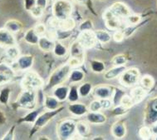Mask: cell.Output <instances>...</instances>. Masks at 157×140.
<instances>
[{
	"label": "cell",
	"instance_id": "cell-9",
	"mask_svg": "<svg viewBox=\"0 0 157 140\" xmlns=\"http://www.w3.org/2000/svg\"><path fill=\"white\" fill-rule=\"evenodd\" d=\"M77 41L82 44L85 49H89L95 48L98 44L94 30H87V31L79 32L77 35Z\"/></svg>",
	"mask_w": 157,
	"mask_h": 140
},
{
	"label": "cell",
	"instance_id": "cell-46",
	"mask_svg": "<svg viewBox=\"0 0 157 140\" xmlns=\"http://www.w3.org/2000/svg\"><path fill=\"white\" fill-rule=\"evenodd\" d=\"M35 32L37 33V34L39 36V37H43V36H45L48 34V27L44 24V23H37L36 25L33 27Z\"/></svg>",
	"mask_w": 157,
	"mask_h": 140
},
{
	"label": "cell",
	"instance_id": "cell-54",
	"mask_svg": "<svg viewBox=\"0 0 157 140\" xmlns=\"http://www.w3.org/2000/svg\"><path fill=\"white\" fill-rule=\"evenodd\" d=\"M101 103V108L102 109H112V106H113V103H112V100L111 98H102L100 99Z\"/></svg>",
	"mask_w": 157,
	"mask_h": 140
},
{
	"label": "cell",
	"instance_id": "cell-23",
	"mask_svg": "<svg viewBox=\"0 0 157 140\" xmlns=\"http://www.w3.org/2000/svg\"><path fill=\"white\" fill-rule=\"evenodd\" d=\"M126 69V65L123 66H114L112 69H108L104 73V78L106 80H112L119 78L123 72Z\"/></svg>",
	"mask_w": 157,
	"mask_h": 140
},
{
	"label": "cell",
	"instance_id": "cell-53",
	"mask_svg": "<svg viewBox=\"0 0 157 140\" xmlns=\"http://www.w3.org/2000/svg\"><path fill=\"white\" fill-rule=\"evenodd\" d=\"M112 38H113L115 42H117V43H121L126 38H125V35L123 34L122 30H121V29H119V30H117V31L115 32L114 34L112 35Z\"/></svg>",
	"mask_w": 157,
	"mask_h": 140
},
{
	"label": "cell",
	"instance_id": "cell-63",
	"mask_svg": "<svg viewBox=\"0 0 157 140\" xmlns=\"http://www.w3.org/2000/svg\"><path fill=\"white\" fill-rule=\"evenodd\" d=\"M99 1H105V0H99Z\"/></svg>",
	"mask_w": 157,
	"mask_h": 140
},
{
	"label": "cell",
	"instance_id": "cell-16",
	"mask_svg": "<svg viewBox=\"0 0 157 140\" xmlns=\"http://www.w3.org/2000/svg\"><path fill=\"white\" fill-rule=\"evenodd\" d=\"M69 113L75 117H82L86 116V114L89 112L88 107L84 103H71L67 107Z\"/></svg>",
	"mask_w": 157,
	"mask_h": 140
},
{
	"label": "cell",
	"instance_id": "cell-8",
	"mask_svg": "<svg viewBox=\"0 0 157 140\" xmlns=\"http://www.w3.org/2000/svg\"><path fill=\"white\" fill-rule=\"evenodd\" d=\"M157 122V96L146 103L144 109V123L151 126Z\"/></svg>",
	"mask_w": 157,
	"mask_h": 140
},
{
	"label": "cell",
	"instance_id": "cell-6",
	"mask_svg": "<svg viewBox=\"0 0 157 140\" xmlns=\"http://www.w3.org/2000/svg\"><path fill=\"white\" fill-rule=\"evenodd\" d=\"M77 133V122L73 119L67 118L60 121L57 125V138L61 140H67Z\"/></svg>",
	"mask_w": 157,
	"mask_h": 140
},
{
	"label": "cell",
	"instance_id": "cell-39",
	"mask_svg": "<svg viewBox=\"0 0 157 140\" xmlns=\"http://www.w3.org/2000/svg\"><path fill=\"white\" fill-rule=\"evenodd\" d=\"M92 85L90 83H82L80 86H78V92L80 97L86 98L89 96L92 92Z\"/></svg>",
	"mask_w": 157,
	"mask_h": 140
},
{
	"label": "cell",
	"instance_id": "cell-61",
	"mask_svg": "<svg viewBox=\"0 0 157 140\" xmlns=\"http://www.w3.org/2000/svg\"><path fill=\"white\" fill-rule=\"evenodd\" d=\"M155 138H154V139H155V140H157V136H155V137H154Z\"/></svg>",
	"mask_w": 157,
	"mask_h": 140
},
{
	"label": "cell",
	"instance_id": "cell-34",
	"mask_svg": "<svg viewBox=\"0 0 157 140\" xmlns=\"http://www.w3.org/2000/svg\"><path fill=\"white\" fill-rule=\"evenodd\" d=\"M20 56V49L17 45L12 46L5 49V57L12 62H14Z\"/></svg>",
	"mask_w": 157,
	"mask_h": 140
},
{
	"label": "cell",
	"instance_id": "cell-36",
	"mask_svg": "<svg viewBox=\"0 0 157 140\" xmlns=\"http://www.w3.org/2000/svg\"><path fill=\"white\" fill-rule=\"evenodd\" d=\"M90 68H91V71L93 73H96V74H101V73L105 71V69H106L104 63L100 60L97 59L90 61Z\"/></svg>",
	"mask_w": 157,
	"mask_h": 140
},
{
	"label": "cell",
	"instance_id": "cell-41",
	"mask_svg": "<svg viewBox=\"0 0 157 140\" xmlns=\"http://www.w3.org/2000/svg\"><path fill=\"white\" fill-rule=\"evenodd\" d=\"M138 134H139V137L141 138V139H151L153 135H152L151 129V126L146 125L145 124L144 126H142L140 129H139V132H138Z\"/></svg>",
	"mask_w": 157,
	"mask_h": 140
},
{
	"label": "cell",
	"instance_id": "cell-50",
	"mask_svg": "<svg viewBox=\"0 0 157 140\" xmlns=\"http://www.w3.org/2000/svg\"><path fill=\"white\" fill-rule=\"evenodd\" d=\"M89 111L91 112H97V111H101L102 108H101V103L100 99H97L93 100L92 102H91L90 105L88 107Z\"/></svg>",
	"mask_w": 157,
	"mask_h": 140
},
{
	"label": "cell",
	"instance_id": "cell-43",
	"mask_svg": "<svg viewBox=\"0 0 157 140\" xmlns=\"http://www.w3.org/2000/svg\"><path fill=\"white\" fill-rule=\"evenodd\" d=\"M129 111L128 109H126L125 107H123L122 105L121 104H118V105H115L113 108L111 110V114H112L113 116H116V117H120V116H123L126 114H127Z\"/></svg>",
	"mask_w": 157,
	"mask_h": 140
},
{
	"label": "cell",
	"instance_id": "cell-35",
	"mask_svg": "<svg viewBox=\"0 0 157 140\" xmlns=\"http://www.w3.org/2000/svg\"><path fill=\"white\" fill-rule=\"evenodd\" d=\"M80 95H79V92H78V87H77V83L71 84L70 86V89H69L68 97L67 100L70 103H75L79 100Z\"/></svg>",
	"mask_w": 157,
	"mask_h": 140
},
{
	"label": "cell",
	"instance_id": "cell-14",
	"mask_svg": "<svg viewBox=\"0 0 157 140\" xmlns=\"http://www.w3.org/2000/svg\"><path fill=\"white\" fill-rule=\"evenodd\" d=\"M45 110V108L43 104L38 107V108H36L34 109H32L30 110V112H29L26 115H24L23 117L20 118L17 121V124H23V123H31V124H33L34 122L37 120V117L40 115V114H42L43 111Z\"/></svg>",
	"mask_w": 157,
	"mask_h": 140
},
{
	"label": "cell",
	"instance_id": "cell-25",
	"mask_svg": "<svg viewBox=\"0 0 157 140\" xmlns=\"http://www.w3.org/2000/svg\"><path fill=\"white\" fill-rule=\"evenodd\" d=\"M4 28L8 29L9 32H11L12 34H19L21 31H23V24L19 20L9 19L4 24Z\"/></svg>",
	"mask_w": 157,
	"mask_h": 140
},
{
	"label": "cell",
	"instance_id": "cell-21",
	"mask_svg": "<svg viewBox=\"0 0 157 140\" xmlns=\"http://www.w3.org/2000/svg\"><path fill=\"white\" fill-rule=\"evenodd\" d=\"M147 93H148V91H146V89H143L140 85L135 86L130 93V96L132 97L135 105H136L137 103H140L144 99V98L146 97Z\"/></svg>",
	"mask_w": 157,
	"mask_h": 140
},
{
	"label": "cell",
	"instance_id": "cell-12",
	"mask_svg": "<svg viewBox=\"0 0 157 140\" xmlns=\"http://www.w3.org/2000/svg\"><path fill=\"white\" fill-rule=\"evenodd\" d=\"M14 45H17V39L14 34L6 29L4 27L0 29V47L7 49Z\"/></svg>",
	"mask_w": 157,
	"mask_h": 140
},
{
	"label": "cell",
	"instance_id": "cell-18",
	"mask_svg": "<svg viewBox=\"0 0 157 140\" xmlns=\"http://www.w3.org/2000/svg\"><path fill=\"white\" fill-rule=\"evenodd\" d=\"M112 136L117 139H121L126 135V124L122 121H117L112 124L111 128Z\"/></svg>",
	"mask_w": 157,
	"mask_h": 140
},
{
	"label": "cell",
	"instance_id": "cell-22",
	"mask_svg": "<svg viewBox=\"0 0 157 140\" xmlns=\"http://www.w3.org/2000/svg\"><path fill=\"white\" fill-rule=\"evenodd\" d=\"M55 45V40L52 39L49 37H48L47 35L40 37L38 43H37V46L39 49H41L43 52H51L53 50Z\"/></svg>",
	"mask_w": 157,
	"mask_h": 140
},
{
	"label": "cell",
	"instance_id": "cell-3",
	"mask_svg": "<svg viewBox=\"0 0 157 140\" xmlns=\"http://www.w3.org/2000/svg\"><path fill=\"white\" fill-rule=\"evenodd\" d=\"M64 109H65L64 106H61L59 109H56V110H48V109H45V111H43L42 114H40V115L37 117V120L33 124V127H32L29 135V138L33 137L41 129H43V127H45L52 119H53L57 115L60 114L61 112L63 111Z\"/></svg>",
	"mask_w": 157,
	"mask_h": 140
},
{
	"label": "cell",
	"instance_id": "cell-30",
	"mask_svg": "<svg viewBox=\"0 0 157 140\" xmlns=\"http://www.w3.org/2000/svg\"><path fill=\"white\" fill-rule=\"evenodd\" d=\"M85 78V74L82 70L77 69H72L71 71V74L69 75L68 81L71 84H74L82 82Z\"/></svg>",
	"mask_w": 157,
	"mask_h": 140
},
{
	"label": "cell",
	"instance_id": "cell-15",
	"mask_svg": "<svg viewBox=\"0 0 157 140\" xmlns=\"http://www.w3.org/2000/svg\"><path fill=\"white\" fill-rule=\"evenodd\" d=\"M113 88L109 85H98L92 89L91 94L93 95L96 98L102 99V98H112L113 93Z\"/></svg>",
	"mask_w": 157,
	"mask_h": 140
},
{
	"label": "cell",
	"instance_id": "cell-5",
	"mask_svg": "<svg viewBox=\"0 0 157 140\" xmlns=\"http://www.w3.org/2000/svg\"><path fill=\"white\" fill-rule=\"evenodd\" d=\"M21 87L23 89L42 90L44 87V81L41 76L35 71L28 70L21 80Z\"/></svg>",
	"mask_w": 157,
	"mask_h": 140
},
{
	"label": "cell",
	"instance_id": "cell-40",
	"mask_svg": "<svg viewBox=\"0 0 157 140\" xmlns=\"http://www.w3.org/2000/svg\"><path fill=\"white\" fill-rule=\"evenodd\" d=\"M73 34L72 31H65L62 29H57L55 30V41H63V40L68 39Z\"/></svg>",
	"mask_w": 157,
	"mask_h": 140
},
{
	"label": "cell",
	"instance_id": "cell-13",
	"mask_svg": "<svg viewBox=\"0 0 157 140\" xmlns=\"http://www.w3.org/2000/svg\"><path fill=\"white\" fill-rule=\"evenodd\" d=\"M109 9L113 13L115 16L123 20H125L126 17H128L132 14L131 9L126 3L121 2H116L109 8Z\"/></svg>",
	"mask_w": 157,
	"mask_h": 140
},
{
	"label": "cell",
	"instance_id": "cell-45",
	"mask_svg": "<svg viewBox=\"0 0 157 140\" xmlns=\"http://www.w3.org/2000/svg\"><path fill=\"white\" fill-rule=\"evenodd\" d=\"M87 30H94V24L91 19H85L78 26V31H87Z\"/></svg>",
	"mask_w": 157,
	"mask_h": 140
},
{
	"label": "cell",
	"instance_id": "cell-55",
	"mask_svg": "<svg viewBox=\"0 0 157 140\" xmlns=\"http://www.w3.org/2000/svg\"><path fill=\"white\" fill-rule=\"evenodd\" d=\"M37 0H23V6L26 11L30 12L32 9H33L36 6Z\"/></svg>",
	"mask_w": 157,
	"mask_h": 140
},
{
	"label": "cell",
	"instance_id": "cell-59",
	"mask_svg": "<svg viewBox=\"0 0 157 140\" xmlns=\"http://www.w3.org/2000/svg\"><path fill=\"white\" fill-rule=\"evenodd\" d=\"M74 1L75 3H78V4H85L86 5L89 0H74Z\"/></svg>",
	"mask_w": 157,
	"mask_h": 140
},
{
	"label": "cell",
	"instance_id": "cell-60",
	"mask_svg": "<svg viewBox=\"0 0 157 140\" xmlns=\"http://www.w3.org/2000/svg\"><path fill=\"white\" fill-rule=\"evenodd\" d=\"M3 58H0V63H2V62H3Z\"/></svg>",
	"mask_w": 157,
	"mask_h": 140
},
{
	"label": "cell",
	"instance_id": "cell-29",
	"mask_svg": "<svg viewBox=\"0 0 157 140\" xmlns=\"http://www.w3.org/2000/svg\"><path fill=\"white\" fill-rule=\"evenodd\" d=\"M76 20L71 16L66 19L58 20V29L65 31H72L76 28Z\"/></svg>",
	"mask_w": 157,
	"mask_h": 140
},
{
	"label": "cell",
	"instance_id": "cell-47",
	"mask_svg": "<svg viewBox=\"0 0 157 140\" xmlns=\"http://www.w3.org/2000/svg\"><path fill=\"white\" fill-rule=\"evenodd\" d=\"M120 104L128 109H130L132 107H133V106L135 105V103L134 102H133V100H132V97H131L130 95H126V94H125L122 98H121Z\"/></svg>",
	"mask_w": 157,
	"mask_h": 140
},
{
	"label": "cell",
	"instance_id": "cell-27",
	"mask_svg": "<svg viewBox=\"0 0 157 140\" xmlns=\"http://www.w3.org/2000/svg\"><path fill=\"white\" fill-rule=\"evenodd\" d=\"M96 38L99 44H107L112 39V34L106 30H94Z\"/></svg>",
	"mask_w": 157,
	"mask_h": 140
},
{
	"label": "cell",
	"instance_id": "cell-1",
	"mask_svg": "<svg viewBox=\"0 0 157 140\" xmlns=\"http://www.w3.org/2000/svg\"><path fill=\"white\" fill-rule=\"evenodd\" d=\"M71 68L69 66L67 63L65 64H63L60 67H58L55 71L52 73L50 77L48 78V81L46 85L43 88V92H48L51 89H53L57 86H59L61 84H63L67 80H68L69 75L71 74Z\"/></svg>",
	"mask_w": 157,
	"mask_h": 140
},
{
	"label": "cell",
	"instance_id": "cell-7",
	"mask_svg": "<svg viewBox=\"0 0 157 140\" xmlns=\"http://www.w3.org/2000/svg\"><path fill=\"white\" fill-rule=\"evenodd\" d=\"M140 74L136 68L126 69L119 77V83L126 88H133L140 82Z\"/></svg>",
	"mask_w": 157,
	"mask_h": 140
},
{
	"label": "cell",
	"instance_id": "cell-56",
	"mask_svg": "<svg viewBox=\"0 0 157 140\" xmlns=\"http://www.w3.org/2000/svg\"><path fill=\"white\" fill-rule=\"evenodd\" d=\"M48 0H37L36 1V5L45 10L47 6H48Z\"/></svg>",
	"mask_w": 157,
	"mask_h": 140
},
{
	"label": "cell",
	"instance_id": "cell-26",
	"mask_svg": "<svg viewBox=\"0 0 157 140\" xmlns=\"http://www.w3.org/2000/svg\"><path fill=\"white\" fill-rule=\"evenodd\" d=\"M91 133L90 123L85 120H80L77 122V134L81 138L88 137Z\"/></svg>",
	"mask_w": 157,
	"mask_h": 140
},
{
	"label": "cell",
	"instance_id": "cell-19",
	"mask_svg": "<svg viewBox=\"0 0 157 140\" xmlns=\"http://www.w3.org/2000/svg\"><path fill=\"white\" fill-rule=\"evenodd\" d=\"M70 57L85 60V49L77 40L71 43L70 47Z\"/></svg>",
	"mask_w": 157,
	"mask_h": 140
},
{
	"label": "cell",
	"instance_id": "cell-10",
	"mask_svg": "<svg viewBox=\"0 0 157 140\" xmlns=\"http://www.w3.org/2000/svg\"><path fill=\"white\" fill-rule=\"evenodd\" d=\"M103 19L105 21L106 28L110 30L117 31L119 29H122L123 24H124V20L121 19L117 16H115L110 9H106L103 14Z\"/></svg>",
	"mask_w": 157,
	"mask_h": 140
},
{
	"label": "cell",
	"instance_id": "cell-31",
	"mask_svg": "<svg viewBox=\"0 0 157 140\" xmlns=\"http://www.w3.org/2000/svg\"><path fill=\"white\" fill-rule=\"evenodd\" d=\"M149 20H150V18L146 20H142L140 23H139L138 24H136V25H126V27H124V29H122L121 30H122L123 34L125 35V38H127L131 37L135 32L137 31V29H140L141 26L145 25Z\"/></svg>",
	"mask_w": 157,
	"mask_h": 140
},
{
	"label": "cell",
	"instance_id": "cell-49",
	"mask_svg": "<svg viewBox=\"0 0 157 140\" xmlns=\"http://www.w3.org/2000/svg\"><path fill=\"white\" fill-rule=\"evenodd\" d=\"M84 61L85 60L79 59V58H69L68 61H67V63L69 64V66L71 67V69H77L78 67H80L84 63Z\"/></svg>",
	"mask_w": 157,
	"mask_h": 140
},
{
	"label": "cell",
	"instance_id": "cell-48",
	"mask_svg": "<svg viewBox=\"0 0 157 140\" xmlns=\"http://www.w3.org/2000/svg\"><path fill=\"white\" fill-rule=\"evenodd\" d=\"M30 14H31L32 17H33L34 18H40L43 16L44 14V9L38 7V6H35L33 9H32L30 10Z\"/></svg>",
	"mask_w": 157,
	"mask_h": 140
},
{
	"label": "cell",
	"instance_id": "cell-62",
	"mask_svg": "<svg viewBox=\"0 0 157 140\" xmlns=\"http://www.w3.org/2000/svg\"><path fill=\"white\" fill-rule=\"evenodd\" d=\"M48 1H50V2H52V1H54V0H48Z\"/></svg>",
	"mask_w": 157,
	"mask_h": 140
},
{
	"label": "cell",
	"instance_id": "cell-2",
	"mask_svg": "<svg viewBox=\"0 0 157 140\" xmlns=\"http://www.w3.org/2000/svg\"><path fill=\"white\" fill-rule=\"evenodd\" d=\"M38 102V94L36 90L23 89L17 99L13 103L14 109H23L26 110H32L36 109Z\"/></svg>",
	"mask_w": 157,
	"mask_h": 140
},
{
	"label": "cell",
	"instance_id": "cell-38",
	"mask_svg": "<svg viewBox=\"0 0 157 140\" xmlns=\"http://www.w3.org/2000/svg\"><path fill=\"white\" fill-rule=\"evenodd\" d=\"M125 94H126V93H125L124 90L119 89V88H115L114 87L113 88V93H112V98H111L112 100V103H113V106L120 104L121 99V98Z\"/></svg>",
	"mask_w": 157,
	"mask_h": 140
},
{
	"label": "cell",
	"instance_id": "cell-24",
	"mask_svg": "<svg viewBox=\"0 0 157 140\" xmlns=\"http://www.w3.org/2000/svg\"><path fill=\"white\" fill-rule=\"evenodd\" d=\"M61 102L58 99H57L53 95H46L44 96L43 99V106L45 109L48 110H56L59 109L61 106Z\"/></svg>",
	"mask_w": 157,
	"mask_h": 140
},
{
	"label": "cell",
	"instance_id": "cell-44",
	"mask_svg": "<svg viewBox=\"0 0 157 140\" xmlns=\"http://www.w3.org/2000/svg\"><path fill=\"white\" fill-rule=\"evenodd\" d=\"M127 62H128V58L126 57L125 54H123L116 55L112 60V64L114 66L126 65Z\"/></svg>",
	"mask_w": 157,
	"mask_h": 140
},
{
	"label": "cell",
	"instance_id": "cell-28",
	"mask_svg": "<svg viewBox=\"0 0 157 140\" xmlns=\"http://www.w3.org/2000/svg\"><path fill=\"white\" fill-rule=\"evenodd\" d=\"M39 38H40V37L37 34V33L35 32L33 28L27 30L25 32L24 35H23V40H24V42L29 43V44H31V45H37Z\"/></svg>",
	"mask_w": 157,
	"mask_h": 140
},
{
	"label": "cell",
	"instance_id": "cell-33",
	"mask_svg": "<svg viewBox=\"0 0 157 140\" xmlns=\"http://www.w3.org/2000/svg\"><path fill=\"white\" fill-rule=\"evenodd\" d=\"M52 52L55 56L58 58H63L67 54L68 49L63 43H62L61 41H55V45Z\"/></svg>",
	"mask_w": 157,
	"mask_h": 140
},
{
	"label": "cell",
	"instance_id": "cell-42",
	"mask_svg": "<svg viewBox=\"0 0 157 140\" xmlns=\"http://www.w3.org/2000/svg\"><path fill=\"white\" fill-rule=\"evenodd\" d=\"M142 16L140 14H131L128 17H126L124 20V22L126 25H136L141 22Z\"/></svg>",
	"mask_w": 157,
	"mask_h": 140
},
{
	"label": "cell",
	"instance_id": "cell-20",
	"mask_svg": "<svg viewBox=\"0 0 157 140\" xmlns=\"http://www.w3.org/2000/svg\"><path fill=\"white\" fill-rule=\"evenodd\" d=\"M69 89H70V86L61 84V85L57 86L56 88L53 89L52 95L62 103V102L67 100Z\"/></svg>",
	"mask_w": 157,
	"mask_h": 140
},
{
	"label": "cell",
	"instance_id": "cell-51",
	"mask_svg": "<svg viewBox=\"0 0 157 140\" xmlns=\"http://www.w3.org/2000/svg\"><path fill=\"white\" fill-rule=\"evenodd\" d=\"M15 129H16V124H13L11 128L7 131L5 134L3 135V138H1L2 140H13L14 138Z\"/></svg>",
	"mask_w": 157,
	"mask_h": 140
},
{
	"label": "cell",
	"instance_id": "cell-58",
	"mask_svg": "<svg viewBox=\"0 0 157 140\" xmlns=\"http://www.w3.org/2000/svg\"><path fill=\"white\" fill-rule=\"evenodd\" d=\"M151 133L153 137L157 136V122L156 123H153L152 125H151Z\"/></svg>",
	"mask_w": 157,
	"mask_h": 140
},
{
	"label": "cell",
	"instance_id": "cell-4",
	"mask_svg": "<svg viewBox=\"0 0 157 140\" xmlns=\"http://www.w3.org/2000/svg\"><path fill=\"white\" fill-rule=\"evenodd\" d=\"M73 10V5L70 0H54L52 5V16L58 20L70 18Z\"/></svg>",
	"mask_w": 157,
	"mask_h": 140
},
{
	"label": "cell",
	"instance_id": "cell-17",
	"mask_svg": "<svg viewBox=\"0 0 157 140\" xmlns=\"http://www.w3.org/2000/svg\"><path fill=\"white\" fill-rule=\"evenodd\" d=\"M86 119L90 124L101 125V124H104L107 121V118H106V114H104L101 111H89L86 114Z\"/></svg>",
	"mask_w": 157,
	"mask_h": 140
},
{
	"label": "cell",
	"instance_id": "cell-37",
	"mask_svg": "<svg viewBox=\"0 0 157 140\" xmlns=\"http://www.w3.org/2000/svg\"><path fill=\"white\" fill-rule=\"evenodd\" d=\"M11 89L9 87H4L0 90V103L3 105L8 106L11 96Z\"/></svg>",
	"mask_w": 157,
	"mask_h": 140
},
{
	"label": "cell",
	"instance_id": "cell-11",
	"mask_svg": "<svg viewBox=\"0 0 157 140\" xmlns=\"http://www.w3.org/2000/svg\"><path fill=\"white\" fill-rule=\"evenodd\" d=\"M34 63V57L31 54H24L20 55L15 60L14 62H13L12 67L16 70L18 71H28L30 70L33 65Z\"/></svg>",
	"mask_w": 157,
	"mask_h": 140
},
{
	"label": "cell",
	"instance_id": "cell-32",
	"mask_svg": "<svg viewBox=\"0 0 157 140\" xmlns=\"http://www.w3.org/2000/svg\"><path fill=\"white\" fill-rule=\"evenodd\" d=\"M140 85L142 87L143 89H146V91H151V89L155 85V79L154 78L151 76V75L146 74L140 77Z\"/></svg>",
	"mask_w": 157,
	"mask_h": 140
},
{
	"label": "cell",
	"instance_id": "cell-57",
	"mask_svg": "<svg viewBox=\"0 0 157 140\" xmlns=\"http://www.w3.org/2000/svg\"><path fill=\"white\" fill-rule=\"evenodd\" d=\"M7 122V118H6L5 114L3 113L2 109H0V127L5 124Z\"/></svg>",
	"mask_w": 157,
	"mask_h": 140
},
{
	"label": "cell",
	"instance_id": "cell-52",
	"mask_svg": "<svg viewBox=\"0 0 157 140\" xmlns=\"http://www.w3.org/2000/svg\"><path fill=\"white\" fill-rule=\"evenodd\" d=\"M14 78L15 77H13L11 75L6 74L4 73L0 72V85H3V84H6V83H10V82H12Z\"/></svg>",
	"mask_w": 157,
	"mask_h": 140
}]
</instances>
